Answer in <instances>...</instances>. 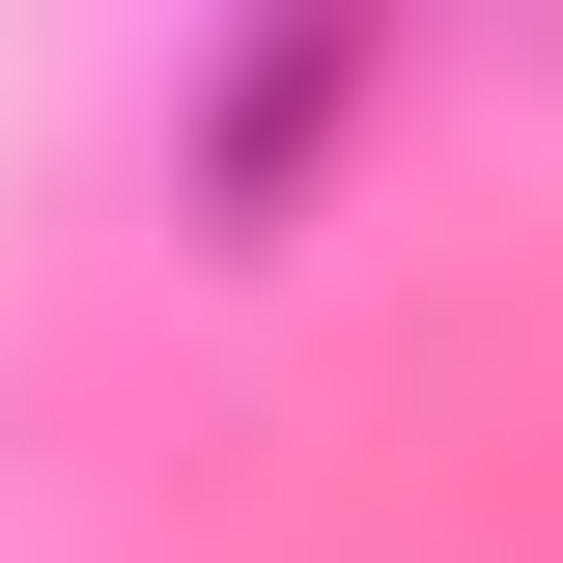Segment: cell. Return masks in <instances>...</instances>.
Instances as JSON below:
<instances>
[{"mask_svg":"<svg viewBox=\"0 0 563 563\" xmlns=\"http://www.w3.org/2000/svg\"><path fill=\"white\" fill-rule=\"evenodd\" d=\"M339 85H366V29H254V57L198 85V169H225V198H282V169L339 141Z\"/></svg>","mask_w":563,"mask_h":563,"instance_id":"6da1fadb","label":"cell"}]
</instances>
